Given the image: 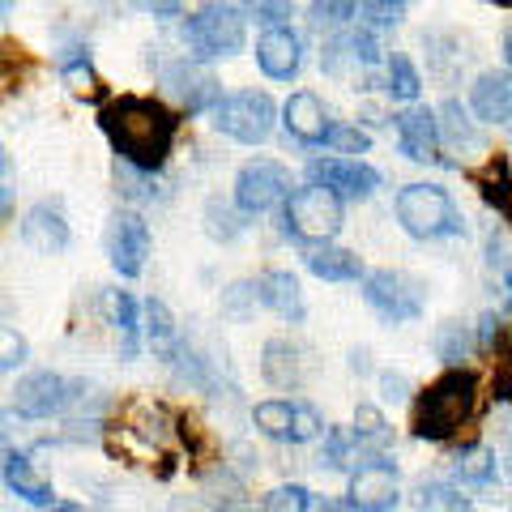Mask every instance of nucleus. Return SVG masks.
<instances>
[{"label":"nucleus","instance_id":"cd10ccee","mask_svg":"<svg viewBox=\"0 0 512 512\" xmlns=\"http://www.w3.org/2000/svg\"><path fill=\"white\" fill-rule=\"evenodd\" d=\"M474 184L478 192H483V201L495 205V210H504L508 205V158H487V171H478L474 175Z\"/></svg>","mask_w":512,"mask_h":512},{"label":"nucleus","instance_id":"5701e85b","mask_svg":"<svg viewBox=\"0 0 512 512\" xmlns=\"http://www.w3.org/2000/svg\"><path fill=\"white\" fill-rule=\"evenodd\" d=\"M261 376L274 389H295L299 384V350L286 338H269L261 350Z\"/></svg>","mask_w":512,"mask_h":512},{"label":"nucleus","instance_id":"7c9ffc66","mask_svg":"<svg viewBox=\"0 0 512 512\" xmlns=\"http://www.w3.org/2000/svg\"><path fill=\"white\" fill-rule=\"evenodd\" d=\"M355 440H359V448L363 444H372V448L389 444V423H384V414L372 402H359V410H355Z\"/></svg>","mask_w":512,"mask_h":512},{"label":"nucleus","instance_id":"39448f33","mask_svg":"<svg viewBox=\"0 0 512 512\" xmlns=\"http://www.w3.org/2000/svg\"><path fill=\"white\" fill-rule=\"evenodd\" d=\"M363 299L376 316H384L389 325H402V320H419L427 308V291L419 278L402 274V269H376V274H363Z\"/></svg>","mask_w":512,"mask_h":512},{"label":"nucleus","instance_id":"ea45409f","mask_svg":"<svg viewBox=\"0 0 512 512\" xmlns=\"http://www.w3.org/2000/svg\"><path fill=\"white\" fill-rule=\"evenodd\" d=\"M252 303H256V282H235L231 291H222V312L235 320H244L252 312Z\"/></svg>","mask_w":512,"mask_h":512},{"label":"nucleus","instance_id":"e433bc0d","mask_svg":"<svg viewBox=\"0 0 512 512\" xmlns=\"http://www.w3.org/2000/svg\"><path fill=\"white\" fill-rule=\"evenodd\" d=\"M350 448H355V436L350 431H329V440H325V448H320V457H316V466L320 470H342L346 466V457H350Z\"/></svg>","mask_w":512,"mask_h":512},{"label":"nucleus","instance_id":"2f4dec72","mask_svg":"<svg viewBox=\"0 0 512 512\" xmlns=\"http://www.w3.org/2000/svg\"><path fill=\"white\" fill-rule=\"evenodd\" d=\"M252 423L265 431V436H274V440H286V431H291V402H256L252 410Z\"/></svg>","mask_w":512,"mask_h":512},{"label":"nucleus","instance_id":"4be33fe9","mask_svg":"<svg viewBox=\"0 0 512 512\" xmlns=\"http://www.w3.org/2000/svg\"><path fill=\"white\" fill-rule=\"evenodd\" d=\"M308 269L316 278H325V282H359L363 278V261L355 252H346V248H333V244H320L308 252Z\"/></svg>","mask_w":512,"mask_h":512},{"label":"nucleus","instance_id":"dca6fc26","mask_svg":"<svg viewBox=\"0 0 512 512\" xmlns=\"http://www.w3.org/2000/svg\"><path fill=\"white\" fill-rule=\"evenodd\" d=\"M436 137H440V146H453L461 158L487 154V137L478 133V124L470 120V111L461 107L457 99H448V103L436 111Z\"/></svg>","mask_w":512,"mask_h":512},{"label":"nucleus","instance_id":"f8f14e48","mask_svg":"<svg viewBox=\"0 0 512 512\" xmlns=\"http://www.w3.org/2000/svg\"><path fill=\"white\" fill-rule=\"evenodd\" d=\"M397 466L389 457H367L350 474V508L355 512H393L397 508Z\"/></svg>","mask_w":512,"mask_h":512},{"label":"nucleus","instance_id":"58836bf2","mask_svg":"<svg viewBox=\"0 0 512 512\" xmlns=\"http://www.w3.org/2000/svg\"><path fill=\"white\" fill-rule=\"evenodd\" d=\"M30 355V346L18 329H9V325H0V372H13V367H22Z\"/></svg>","mask_w":512,"mask_h":512},{"label":"nucleus","instance_id":"20e7f679","mask_svg":"<svg viewBox=\"0 0 512 512\" xmlns=\"http://www.w3.org/2000/svg\"><path fill=\"white\" fill-rule=\"evenodd\" d=\"M286 231H291L295 239H303V244H329L333 235L342 231V201L333 197V192L316 188V184H303L295 188L291 197H286Z\"/></svg>","mask_w":512,"mask_h":512},{"label":"nucleus","instance_id":"5fc2aeb1","mask_svg":"<svg viewBox=\"0 0 512 512\" xmlns=\"http://www.w3.org/2000/svg\"><path fill=\"white\" fill-rule=\"evenodd\" d=\"M52 512H86V508L73 504V500H64V504H52Z\"/></svg>","mask_w":512,"mask_h":512},{"label":"nucleus","instance_id":"bb28decb","mask_svg":"<svg viewBox=\"0 0 512 512\" xmlns=\"http://www.w3.org/2000/svg\"><path fill=\"white\" fill-rule=\"evenodd\" d=\"M384 90H389L393 99H402V103L414 107V99H419V90H423V77L410 64V56H402V52L389 56V77H384Z\"/></svg>","mask_w":512,"mask_h":512},{"label":"nucleus","instance_id":"4468645a","mask_svg":"<svg viewBox=\"0 0 512 512\" xmlns=\"http://www.w3.org/2000/svg\"><path fill=\"white\" fill-rule=\"evenodd\" d=\"M393 128H397V146L410 163H444L440 154V137H436V111L431 107H406L402 116H393Z\"/></svg>","mask_w":512,"mask_h":512},{"label":"nucleus","instance_id":"f03ea898","mask_svg":"<svg viewBox=\"0 0 512 512\" xmlns=\"http://www.w3.org/2000/svg\"><path fill=\"white\" fill-rule=\"evenodd\" d=\"M478 410V376L466 367H448L440 380H431L414 402V436L419 440H453Z\"/></svg>","mask_w":512,"mask_h":512},{"label":"nucleus","instance_id":"a878e982","mask_svg":"<svg viewBox=\"0 0 512 512\" xmlns=\"http://www.w3.org/2000/svg\"><path fill=\"white\" fill-rule=\"evenodd\" d=\"M453 470L461 483H470V487H487L495 483V453L491 448H461V453L453 457Z\"/></svg>","mask_w":512,"mask_h":512},{"label":"nucleus","instance_id":"2eb2a0df","mask_svg":"<svg viewBox=\"0 0 512 512\" xmlns=\"http://www.w3.org/2000/svg\"><path fill=\"white\" fill-rule=\"evenodd\" d=\"M299 60H303V47L291 26H274L256 39V64H261L265 77H274V82H291L299 73Z\"/></svg>","mask_w":512,"mask_h":512},{"label":"nucleus","instance_id":"0eeeda50","mask_svg":"<svg viewBox=\"0 0 512 512\" xmlns=\"http://www.w3.org/2000/svg\"><path fill=\"white\" fill-rule=\"evenodd\" d=\"M184 43L197 56H235L244 47V18L235 5H205L184 22Z\"/></svg>","mask_w":512,"mask_h":512},{"label":"nucleus","instance_id":"473e14b6","mask_svg":"<svg viewBox=\"0 0 512 512\" xmlns=\"http://www.w3.org/2000/svg\"><path fill=\"white\" fill-rule=\"evenodd\" d=\"M419 504H423V512H474L470 500H461V495L444 483H423Z\"/></svg>","mask_w":512,"mask_h":512},{"label":"nucleus","instance_id":"79ce46f5","mask_svg":"<svg viewBox=\"0 0 512 512\" xmlns=\"http://www.w3.org/2000/svg\"><path fill=\"white\" fill-rule=\"evenodd\" d=\"M487 265L500 274V282L508 286V227H495L487 235Z\"/></svg>","mask_w":512,"mask_h":512},{"label":"nucleus","instance_id":"6e6552de","mask_svg":"<svg viewBox=\"0 0 512 512\" xmlns=\"http://www.w3.org/2000/svg\"><path fill=\"white\" fill-rule=\"evenodd\" d=\"M158 86L188 111H214L222 103L218 77L205 69L201 60H167L163 69H158Z\"/></svg>","mask_w":512,"mask_h":512},{"label":"nucleus","instance_id":"864d4df0","mask_svg":"<svg viewBox=\"0 0 512 512\" xmlns=\"http://www.w3.org/2000/svg\"><path fill=\"white\" fill-rule=\"evenodd\" d=\"M320 512H355V508H350L346 500H333V504H325V508H320Z\"/></svg>","mask_w":512,"mask_h":512},{"label":"nucleus","instance_id":"c03bdc74","mask_svg":"<svg viewBox=\"0 0 512 512\" xmlns=\"http://www.w3.org/2000/svg\"><path fill=\"white\" fill-rule=\"evenodd\" d=\"M308 13H312V26L325 30V26H342L355 18V5H312Z\"/></svg>","mask_w":512,"mask_h":512},{"label":"nucleus","instance_id":"b1692460","mask_svg":"<svg viewBox=\"0 0 512 512\" xmlns=\"http://www.w3.org/2000/svg\"><path fill=\"white\" fill-rule=\"evenodd\" d=\"M141 320H146V342L158 359H171L175 350H180V333H175V320L167 312L163 299H146V308H141Z\"/></svg>","mask_w":512,"mask_h":512},{"label":"nucleus","instance_id":"c9c22d12","mask_svg":"<svg viewBox=\"0 0 512 512\" xmlns=\"http://www.w3.org/2000/svg\"><path fill=\"white\" fill-rule=\"evenodd\" d=\"M261 512H308V487H299V483L274 487V491L265 495Z\"/></svg>","mask_w":512,"mask_h":512},{"label":"nucleus","instance_id":"ddd939ff","mask_svg":"<svg viewBox=\"0 0 512 512\" xmlns=\"http://www.w3.org/2000/svg\"><path fill=\"white\" fill-rule=\"evenodd\" d=\"M107 256L116 265L120 278H137L146 269V256H150V227L146 218L133 214V210H120L107 227Z\"/></svg>","mask_w":512,"mask_h":512},{"label":"nucleus","instance_id":"8fccbe9b","mask_svg":"<svg viewBox=\"0 0 512 512\" xmlns=\"http://www.w3.org/2000/svg\"><path fill=\"white\" fill-rule=\"evenodd\" d=\"M154 18H175V13H180V5H146Z\"/></svg>","mask_w":512,"mask_h":512},{"label":"nucleus","instance_id":"37998d69","mask_svg":"<svg viewBox=\"0 0 512 512\" xmlns=\"http://www.w3.org/2000/svg\"><path fill=\"white\" fill-rule=\"evenodd\" d=\"M64 82H69L73 90H94L99 86V77H94V69H90V56H73V60H64Z\"/></svg>","mask_w":512,"mask_h":512},{"label":"nucleus","instance_id":"a211bd4d","mask_svg":"<svg viewBox=\"0 0 512 512\" xmlns=\"http://www.w3.org/2000/svg\"><path fill=\"white\" fill-rule=\"evenodd\" d=\"M470 107L483 124H508L512 116V77L508 69H487L470 90Z\"/></svg>","mask_w":512,"mask_h":512},{"label":"nucleus","instance_id":"3c124183","mask_svg":"<svg viewBox=\"0 0 512 512\" xmlns=\"http://www.w3.org/2000/svg\"><path fill=\"white\" fill-rule=\"evenodd\" d=\"M9 210H13V197H9V188H0V222L9 218Z\"/></svg>","mask_w":512,"mask_h":512},{"label":"nucleus","instance_id":"72a5a7b5","mask_svg":"<svg viewBox=\"0 0 512 512\" xmlns=\"http://www.w3.org/2000/svg\"><path fill=\"white\" fill-rule=\"evenodd\" d=\"M320 146H329V150H338V154H367L372 137H367L363 128H355V124H329V133H325Z\"/></svg>","mask_w":512,"mask_h":512},{"label":"nucleus","instance_id":"7ed1b4c3","mask_svg":"<svg viewBox=\"0 0 512 512\" xmlns=\"http://www.w3.org/2000/svg\"><path fill=\"white\" fill-rule=\"evenodd\" d=\"M397 222L414 239H444L466 231V218L440 184H406L397 192Z\"/></svg>","mask_w":512,"mask_h":512},{"label":"nucleus","instance_id":"4d7b16f0","mask_svg":"<svg viewBox=\"0 0 512 512\" xmlns=\"http://www.w3.org/2000/svg\"><path fill=\"white\" fill-rule=\"evenodd\" d=\"M0 167H5V154H0Z\"/></svg>","mask_w":512,"mask_h":512},{"label":"nucleus","instance_id":"9d476101","mask_svg":"<svg viewBox=\"0 0 512 512\" xmlns=\"http://www.w3.org/2000/svg\"><path fill=\"white\" fill-rule=\"evenodd\" d=\"M86 393L82 380H64L56 372H35L18 384V397H13V410L22 414V419H52V414L69 410L77 397Z\"/></svg>","mask_w":512,"mask_h":512},{"label":"nucleus","instance_id":"393cba45","mask_svg":"<svg viewBox=\"0 0 512 512\" xmlns=\"http://www.w3.org/2000/svg\"><path fill=\"white\" fill-rule=\"evenodd\" d=\"M107 316L124 342V359H133L137 355V329H141L137 325V299L128 291H107Z\"/></svg>","mask_w":512,"mask_h":512},{"label":"nucleus","instance_id":"6e6d98bb","mask_svg":"<svg viewBox=\"0 0 512 512\" xmlns=\"http://www.w3.org/2000/svg\"><path fill=\"white\" fill-rule=\"evenodd\" d=\"M5 13H9V5H0V22H5Z\"/></svg>","mask_w":512,"mask_h":512},{"label":"nucleus","instance_id":"f704fd0d","mask_svg":"<svg viewBox=\"0 0 512 512\" xmlns=\"http://www.w3.org/2000/svg\"><path fill=\"white\" fill-rule=\"evenodd\" d=\"M320 431H325V423H320L316 406H308V402L291 406V431H286V440H295V444H308V440H316V436H320Z\"/></svg>","mask_w":512,"mask_h":512},{"label":"nucleus","instance_id":"f3484780","mask_svg":"<svg viewBox=\"0 0 512 512\" xmlns=\"http://www.w3.org/2000/svg\"><path fill=\"white\" fill-rule=\"evenodd\" d=\"M282 124H286V133H291L299 146H320L325 133H329V116H325V107H320V99L312 90H299V94L286 99Z\"/></svg>","mask_w":512,"mask_h":512},{"label":"nucleus","instance_id":"603ef678","mask_svg":"<svg viewBox=\"0 0 512 512\" xmlns=\"http://www.w3.org/2000/svg\"><path fill=\"white\" fill-rule=\"evenodd\" d=\"M350 367H355V372H367V355H363V350H355V355H350Z\"/></svg>","mask_w":512,"mask_h":512},{"label":"nucleus","instance_id":"f257e3e1","mask_svg":"<svg viewBox=\"0 0 512 512\" xmlns=\"http://www.w3.org/2000/svg\"><path fill=\"white\" fill-rule=\"evenodd\" d=\"M99 128L107 133L111 150L120 154V163L128 171L154 175L167 163V154L180 133V116L158 103V99H141V94H120L99 111Z\"/></svg>","mask_w":512,"mask_h":512},{"label":"nucleus","instance_id":"c85d7f7f","mask_svg":"<svg viewBox=\"0 0 512 512\" xmlns=\"http://www.w3.org/2000/svg\"><path fill=\"white\" fill-rule=\"evenodd\" d=\"M205 231H210V239H222V244H231V239L244 231V214L235 210V205H227V201H210L205 205Z\"/></svg>","mask_w":512,"mask_h":512},{"label":"nucleus","instance_id":"de8ad7c7","mask_svg":"<svg viewBox=\"0 0 512 512\" xmlns=\"http://www.w3.org/2000/svg\"><path fill=\"white\" fill-rule=\"evenodd\" d=\"M171 512H210V508H205V500H197V495H188V500H175Z\"/></svg>","mask_w":512,"mask_h":512},{"label":"nucleus","instance_id":"6ab92c4d","mask_svg":"<svg viewBox=\"0 0 512 512\" xmlns=\"http://www.w3.org/2000/svg\"><path fill=\"white\" fill-rule=\"evenodd\" d=\"M22 239H26V248H35L43 256L69 248V222H64L60 205H47V201L35 205V210L22 218Z\"/></svg>","mask_w":512,"mask_h":512},{"label":"nucleus","instance_id":"1a4fd4ad","mask_svg":"<svg viewBox=\"0 0 512 512\" xmlns=\"http://www.w3.org/2000/svg\"><path fill=\"white\" fill-rule=\"evenodd\" d=\"M291 192V175L274 158H252L235 175V205L239 214H265L269 205H278Z\"/></svg>","mask_w":512,"mask_h":512},{"label":"nucleus","instance_id":"4c0bfd02","mask_svg":"<svg viewBox=\"0 0 512 512\" xmlns=\"http://www.w3.org/2000/svg\"><path fill=\"white\" fill-rule=\"evenodd\" d=\"M355 18H363V22H372V26H397L406 18V5L402 0H367V5H355Z\"/></svg>","mask_w":512,"mask_h":512},{"label":"nucleus","instance_id":"aec40b11","mask_svg":"<svg viewBox=\"0 0 512 512\" xmlns=\"http://www.w3.org/2000/svg\"><path fill=\"white\" fill-rule=\"evenodd\" d=\"M256 303H265L269 312H278L282 320H303V291L299 278L286 274V269H269V274L256 282Z\"/></svg>","mask_w":512,"mask_h":512},{"label":"nucleus","instance_id":"49530a36","mask_svg":"<svg viewBox=\"0 0 512 512\" xmlns=\"http://www.w3.org/2000/svg\"><path fill=\"white\" fill-rule=\"evenodd\" d=\"M248 13L256 22H282V18H291V5H265V0H256V5H248Z\"/></svg>","mask_w":512,"mask_h":512},{"label":"nucleus","instance_id":"a19ab883","mask_svg":"<svg viewBox=\"0 0 512 512\" xmlns=\"http://www.w3.org/2000/svg\"><path fill=\"white\" fill-rule=\"evenodd\" d=\"M342 39H346L350 60L363 64V69H372V64L380 60V47H376V39L367 35V30H350V35H342Z\"/></svg>","mask_w":512,"mask_h":512},{"label":"nucleus","instance_id":"9b49d317","mask_svg":"<svg viewBox=\"0 0 512 512\" xmlns=\"http://www.w3.org/2000/svg\"><path fill=\"white\" fill-rule=\"evenodd\" d=\"M308 175L316 188L333 192L338 201H363L380 188V171L359 163V158H312Z\"/></svg>","mask_w":512,"mask_h":512},{"label":"nucleus","instance_id":"423d86ee","mask_svg":"<svg viewBox=\"0 0 512 512\" xmlns=\"http://www.w3.org/2000/svg\"><path fill=\"white\" fill-rule=\"evenodd\" d=\"M274 116L278 107L265 90H239L214 107V128L227 133L231 141H244V146H261L274 133Z\"/></svg>","mask_w":512,"mask_h":512},{"label":"nucleus","instance_id":"412c9836","mask_svg":"<svg viewBox=\"0 0 512 512\" xmlns=\"http://www.w3.org/2000/svg\"><path fill=\"white\" fill-rule=\"evenodd\" d=\"M5 483L22 495L26 504H39V508H52V483L35 470V461H30L26 453H9L5 457Z\"/></svg>","mask_w":512,"mask_h":512},{"label":"nucleus","instance_id":"09e8293b","mask_svg":"<svg viewBox=\"0 0 512 512\" xmlns=\"http://www.w3.org/2000/svg\"><path fill=\"white\" fill-rule=\"evenodd\" d=\"M500 325H504V316L495 320V316H483V346H491L495 342V333H500Z\"/></svg>","mask_w":512,"mask_h":512},{"label":"nucleus","instance_id":"a18cd8bd","mask_svg":"<svg viewBox=\"0 0 512 512\" xmlns=\"http://www.w3.org/2000/svg\"><path fill=\"white\" fill-rule=\"evenodd\" d=\"M380 389H384V397H389V402H402V397L410 393V380H406L402 372H384V376H380Z\"/></svg>","mask_w":512,"mask_h":512},{"label":"nucleus","instance_id":"c756f323","mask_svg":"<svg viewBox=\"0 0 512 512\" xmlns=\"http://www.w3.org/2000/svg\"><path fill=\"white\" fill-rule=\"evenodd\" d=\"M470 346H474V338H470L466 325H457V320L440 325V333H436V355H440L448 367H461V359L470 355Z\"/></svg>","mask_w":512,"mask_h":512}]
</instances>
